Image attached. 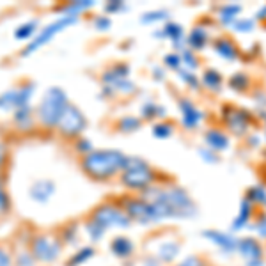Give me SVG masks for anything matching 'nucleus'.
Listing matches in <instances>:
<instances>
[{
  "instance_id": "obj_8",
  "label": "nucleus",
  "mask_w": 266,
  "mask_h": 266,
  "mask_svg": "<svg viewBox=\"0 0 266 266\" xmlns=\"http://www.w3.org/2000/svg\"><path fill=\"white\" fill-rule=\"evenodd\" d=\"M85 128V116L80 112V108L75 105H68L59 121V130L66 137H76L80 135Z\"/></svg>"
},
{
  "instance_id": "obj_10",
  "label": "nucleus",
  "mask_w": 266,
  "mask_h": 266,
  "mask_svg": "<svg viewBox=\"0 0 266 266\" xmlns=\"http://www.w3.org/2000/svg\"><path fill=\"white\" fill-rule=\"evenodd\" d=\"M34 93V85H24L22 89H11L0 96V110H18L28 107V99Z\"/></svg>"
},
{
  "instance_id": "obj_31",
  "label": "nucleus",
  "mask_w": 266,
  "mask_h": 266,
  "mask_svg": "<svg viewBox=\"0 0 266 266\" xmlns=\"http://www.w3.org/2000/svg\"><path fill=\"white\" fill-rule=\"evenodd\" d=\"M85 231H87L89 238L93 240V242H99L107 229H103L101 225H99L98 222H94V220H89L87 225H85Z\"/></svg>"
},
{
  "instance_id": "obj_6",
  "label": "nucleus",
  "mask_w": 266,
  "mask_h": 266,
  "mask_svg": "<svg viewBox=\"0 0 266 266\" xmlns=\"http://www.w3.org/2000/svg\"><path fill=\"white\" fill-rule=\"evenodd\" d=\"M62 245L61 242L53 236H38L32 242V256L34 259H38L41 263H51L55 261L57 257L61 256Z\"/></svg>"
},
{
  "instance_id": "obj_51",
  "label": "nucleus",
  "mask_w": 266,
  "mask_h": 266,
  "mask_svg": "<svg viewBox=\"0 0 266 266\" xmlns=\"http://www.w3.org/2000/svg\"><path fill=\"white\" fill-rule=\"evenodd\" d=\"M201 156H204L206 162H217V156L213 153H206L204 149H201Z\"/></svg>"
},
{
  "instance_id": "obj_16",
  "label": "nucleus",
  "mask_w": 266,
  "mask_h": 266,
  "mask_svg": "<svg viewBox=\"0 0 266 266\" xmlns=\"http://www.w3.org/2000/svg\"><path fill=\"white\" fill-rule=\"evenodd\" d=\"M53 192H55V185L48 179H43V181L34 183V187L30 188V197L38 202H47Z\"/></svg>"
},
{
  "instance_id": "obj_46",
  "label": "nucleus",
  "mask_w": 266,
  "mask_h": 266,
  "mask_svg": "<svg viewBox=\"0 0 266 266\" xmlns=\"http://www.w3.org/2000/svg\"><path fill=\"white\" fill-rule=\"evenodd\" d=\"M32 265H34V259H30L28 254H20L18 266H32Z\"/></svg>"
},
{
  "instance_id": "obj_28",
  "label": "nucleus",
  "mask_w": 266,
  "mask_h": 266,
  "mask_svg": "<svg viewBox=\"0 0 266 266\" xmlns=\"http://www.w3.org/2000/svg\"><path fill=\"white\" fill-rule=\"evenodd\" d=\"M142 126V121H140L139 117H133V116H128V117H122L121 121H119V130L121 131H137L139 128Z\"/></svg>"
},
{
  "instance_id": "obj_26",
  "label": "nucleus",
  "mask_w": 266,
  "mask_h": 266,
  "mask_svg": "<svg viewBox=\"0 0 266 266\" xmlns=\"http://www.w3.org/2000/svg\"><path fill=\"white\" fill-rule=\"evenodd\" d=\"M247 199L252 204L266 206V190L263 187H252L247 190Z\"/></svg>"
},
{
  "instance_id": "obj_49",
  "label": "nucleus",
  "mask_w": 266,
  "mask_h": 266,
  "mask_svg": "<svg viewBox=\"0 0 266 266\" xmlns=\"http://www.w3.org/2000/svg\"><path fill=\"white\" fill-rule=\"evenodd\" d=\"M105 9H107L108 13H116V11L122 9V2H110V4L105 5Z\"/></svg>"
},
{
  "instance_id": "obj_47",
  "label": "nucleus",
  "mask_w": 266,
  "mask_h": 266,
  "mask_svg": "<svg viewBox=\"0 0 266 266\" xmlns=\"http://www.w3.org/2000/svg\"><path fill=\"white\" fill-rule=\"evenodd\" d=\"M9 265H11L9 254L5 252L4 248H0V266H9Z\"/></svg>"
},
{
  "instance_id": "obj_53",
  "label": "nucleus",
  "mask_w": 266,
  "mask_h": 266,
  "mask_svg": "<svg viewBox=\"0 0 266 266\" xmlns=\"http://www.w3.org/2000/svg\"><path fill=\"white\" fill-rule=\"evenodd\" d=\"M257 18H259V20H265L266 18V5L263 7L261 11H259V13H257Z\"/></svg>"
},
{
  "instance_id": "obj_1",
  "label": "nucleus",
  "mask_w": 266,
  "mask_h": 266,
  "mask_svg": "<svg viewBox=\"0 0 266 266\" xmlns=\"http://www.w3.org/2000/svg\"><path fill=\"white\" fill-rule=\"evenodd\" d=\"M144 199L151 202L158 220L165 218H193L197 206L181 187H151L144 192Z\"/></svg>"
},
{
  "instance_id": "obj_12",
  "label": "nucleus",
  "mask_w": 266,
  "mask_h": 266,
  "mask_svg": "<svg viewBox=\"0 0 266 266\" xmlns=\"http://www.w3.org/2000/svg\"><path fill=\"white\" fill-rule=\"evenodd\" d=\"M224 122L227 130L234 135H245L248 131V117L247 114L234 107H225L224 110Z\"/></svg>"
},
{
  "instance_id": "obj_32",
  "label": "nucleus",
  "mask_w": 266,
  "mask_h": 266,
  "mask_svg": "<svg viewBox=\"0 0 266 266\" xmlns=\"http://www.w3.org/2000/svg\"><path fill=\"white\" fill-rule=\"evenodd\" d=\"M142 116L145 117V119H153V117H162L164 116V108L158 107L156 103L153 101H147L142 107Z\"/></svg>"
},
{
  "instance_id": "obj_34",
  "label": "nucleus",
  "mask_w": 266,
  "mask_h": 266,
  "mask_svg": "<svg viewBox=\"0 0 266 266\" xmlns=\"http://www.w3.org/2000/svg\"><path fill=\"white\" fill-rule=\"evenodd\" d=\"M153 135L156 139H167V137L172 135V126L167 124V122H158L153 126Z\"/></svg>"
},
{
  "instance_id": "obj_45",
  "label": "nucleus",
  "mask_w": 266,
  "mask_h": 266,
  "mask_svg": "<svg viewBox=\"0 0 266 266\" xmlns=\"http://www.w3.org/2000/svg\"><path fill=\"white\" fill-rule=\"evenodd\" d=\"M76 147H78V151H82V153H84V156H85V154L91 153V151H94V149H93V145L89 144V140H80Z\"/></svg>"
},
{
  "instance_id": "obj_52",
  "label": "nucleus",
  "mask_w": 266,
  "mask_h": 266,
  "mask_svg": "<svg viewBox=\"0 0 266 266\" xmlns=\"http://www.w3.org/2000/svg\"><path fill=\"white\" fill-rule=\"evenodd\" d=\"M4 160H5V147L4 144H0V167L4 165Z\"/></svg>"
},
{
  "instance_id": "obj_35",
  "label": "nucleus",
  "mask_w": 266,
  "mask_h": 266,
  "mask_svg": "<svg viewBox=\"0 0 266 266\" xmlns=\"http://www.w3.org/2000/svg\"><path fill=\"white\" fill-rule=\"evenodd\" d=\"M91 5H93V2H91V0H87V2H75V4L66 5L64 13H66V14H71V16H76V14H78L80 11L89 9Z\"/></svg>"
},
{
  "instance_id": "obj_36",
  "label": "nucleus",
  "mask_w": 266,
  "mask_h": 266,
  "mask_svg": "<svg viewBox=\"0 0 266 266\" xmlns=\"http://www.w3.org/2000/svg\"><path fill=\"white\" fill-rule=\"evenodd\" d=\"M177 75H179V78L185 80L187 84H190L193 89H199V80L195 78V73H192L187 68H181V70H177Z\"/></svg>"
},
{
  "instance_id": "obj_44",
  "label": "nucleus",
  "mask_w": 266,
  "mask_h": 266,
  "mask_svg": "<svg viewBox=\"0 0 266 266\" xmlns=\"http://www.w3.org/2000/svg\"><path fill=\"white\" fill-rule=\"evenodd\" d=\"M9 206V201H7V193L4 190V185H2V179H0V211H5Z\"/></svg>"
},
{
  "instance_id": "obj_24",
  "label": "nucleus",
  "mask_w": 266,
  "mask_h": 266,
  "mask_svg": "<svg viewBox=\"0 0 266 266\" xmlns=\"http://www.w3.org/2000/svg\"><path fill=\"white\" fill-rule=\"evenodd\" d=\"M202 84L208 89H213V91H218L222 87V75H220L217 70H208L202 76Z\"/></svg>"
},
{
  "instance_id": "obj_3",
  "label": "nucleus",
  "mask_w": 266,
  "mask_h": 266,
  "mask_svg": "<svg viewBox=\"0 0 266 266\" xmlns=\"http://www.w3.org/2000/svg\"><path fill=\"white\" fill-rule=\"evenodd\" d=\"M68 105H70L68 103V96H66V93L61 87L48 89L38 107L39 121L47 128L59 126V121H61V117Z\"/></svg>"
},
{
  "instance_id": "obj_40",
  "label": "nucleus",
  "mask_w": 266,
  "mask_h": 266,
  "mask_svg": "<svg viewBox=\"0 0 266 266\" xmlns=\"http://www.w3.org/2000/svg\"><path fill=\"white\" fill-rule=\"evenodd\" d=\"M165 64H167L169 68H172V70H181L183 68L181 57L176 55V53H169V55H165Z\"/></svg>"
},
{
  "instance_id": "obj_41",
  "label": "nucleus",
  "mask_w": 266,
  "mask_h": 266,
  "mask_svg": "<svg viewBox=\"0 0 266 266\" xmlns=\"http://www.w3.org/2000/svg\"><path fill=\"white\" fill-rule=\"evenodd\" d=\"M112 89H116V91H119V93L122 94H131L135 93V85L131 84L130 80H122V82H119V84H116Z\"/></svg>"
},
{
  "instance_id": "obj_25",
  "label": "nucleus",
  "mask_w": 266,
  "mask_h": 266,
  "mask_svg": "<svg viewBox=\"0 0 266 266\" xmlns=\"http://www.w3.org/2000/svg\"><path fill=\"white\" fill-rule=\"evenodd\" d=\"M14 122H16L22 130H27V128H30V124H32V119H30V110H28V107L14 110Z\"/></svg>"
},
{
  "instance_id": "obj_43",
  "label": "nucleus",
  "mask_w": 266,
  "mask_h": 266,
  "mask_svg": "<svg viewBox=\"0 0 266 266\" xmlns=\"http://www.w3.org/2000/svg\"><path fill=\"white\" fill-rule=\"evenodd\" d=\"M110 25H112V22L107 16H99V18L94 20V27L98 30H107V28H110Z\"/></svg>"
},
{
  "instance_id": "obj_50",
  "label": "nucleus",
  "mask_w": 266,
  "mask_h": 266,
  "mask_svg": "<svg viewBox=\"0 0 266 266\" xmlns=\"http://www.w3.org/2000/svg\"><path fill=\"white\" fill-rule=\"evenodd\" d=\"M162 261H160L158 257H145L144 259V266H160Z\"/></svg>"
},
{
  "instance_id": "obj_22",
  "label": "nucleus",
  "mask_w": 266,
  "mask_h": 266,
  "mask_svg": "<svg viewBox=\"0 0 266 266\" xmlns=\"http://www.w3.org/2000/svg\"><path fill=\"white\" fill-rule=\"evenodd\" d=\"M208 43V32H206L202 27H195L192 30L190 38H188V45L190 48H195V50H201V48L206 47Z\"/></svg>"
},
{
  "instance_id": "obj_13",
  "label": "nucleus",
  "mask_w": 266,
  "mask_h": 266,
  "mask_svg": "<svg viewBox=\"0 0 266 266\" xmlns=\"http://www.w3.org/2000/svg\"><path fill=\"white\" fill-rule=\"evenodd\" d=\"M202 236H204L206 240H210L213 245H217V247L220 248V250H224V252H236L238 250V243L240 240L234 238L233 234H227V233H222V231H204L202 233Z\"/></svg>"
},
{
  "instance_id": "obj_15",
  "label": "nucleus",
  "mask_w": 266,
  "mask_h": 266,
  "mask_svg": "<svg viewBox=\"0 0 266 266\" xmlns=\"http://www.w3.org/2000/svg\"><path fill=\"white\" fill-rule=\"evenodd\" d=\"M128 66L126 64H116L112 66L108 71H105L101 76L103 84L107 85V87H114L116 84L122 82V80H128Z\"/></svg>"
},
{
  "instance_id": "obj_5",
  "label": "nucleus",
  "mask_w": 266,
  "mask_h": 266,
  "mask_svg": "<svg viewBox=\"0 0 266 266\" xmlns=\"http://www.w3.org/2000/svg\"><path fill=\"white\" fill-rule=\"evenodd\" d=\"M93 220L98 222L103 229L110 227H128L131 224V218L126 215V211L117 208L114 204H101L93 213Z\"/></svg>"
},
{
  "instance_id": "obj_30",
  "label": "nucleus",
  "mask_w": 266,
  "mask_h": 266,
  "mask_svg": "<svg viewBox=\"0 0 266 266\" xmlns=\"http://www.w3.org/2000/svg\"><path fill=\"white\" fill-rule=\"evenodd\" d=\"M94 256V250L91 247H84L82 250H78V252L75 254V256L71 257L70 261H68V266H78L80 263H85L89 261L91 257Z\"/></svg>"
},
{
  "instance_id": "obj_7",
  "label": "nucleus",
  "mask_w": 266,
  "mask_h": 266,
  "mask_svg": "<svg viewBox=\"0 0 266 266\" xmlns=\"http://www.w3.org/2000/svg\"><path fill=\"white\" fill-rule=\"evenodd\" d=\"M78 20V16H71V14H66V16H61L59 20H55L53 24H50L48 27H45L43 30H39V34L36 36V38L30 41V45H28L27 48H25L24 55L25 53H32L34 50H38L39 47H43L47 41H50L55 34H59L62 30V28L70 27V25H73Z\"/></svg>"
},
{
  "instance_id": "obj_42",
  "label": "nucleus",
  "mask_w": 266,
  "mask_h": 266,
  "mask_svg": "<svg viewBox=\"0 0 266 266\" xmlns=\"http://www.w3.org/2000/svg\"><path fill=\"white\" fill-rule=\"evenodd\" d=\"M176 266H204V261L199 256H190L187 259H183L181 263H177Z\"/></svg>"
},
{
  "instance_id": "obj_29",
  "label": "nucleus",
  "mask_w": 266,
  "mask_h": 266,
  "mask_svg": "<svg viewBox=\"0 0 266 266\" xmlns=\"http://www.w3.org/2000/svg\"><path fill=\"white\" fill-rule=\"evenodd\" d=\"M36 27H38V22H36V20H34V22H27V24L20 25V27L16 28V32H14V38L16 39L30 38V36L36 32Z\"/></svg>"
},
{
  "instance_id": "obj_11",
  "label": "nucleus",
  "mask_w": 266,
  "mask_h": 266,
  "mask_svg": "<svg viewBox=\"0 0 266 266\" xmlns=\"http://www.w3.org/2000/svg\"><path fill=\"white\" fill-rule=\"evenodd\" d=\"M240 256L245 259L247 266H263L265 259H263V247L259 245V242L254 238H242L238 243Z\"/></svg>"
},
{
  "instance_id": "obj_18",
  "label": "nucleus",
  "mask_w": 266,
  "mask_h": 266,
  "mask_svg": "<svg viewBox=\"0 0 266 266\" xmlns=\"http://www.w3.org/2000/svg\"><path fill=\"white\" fill-rule=\"evenodd\" d=\"M110 250L114 252V256L124 259V257H128L133 252V243H131V240L124 238V236H117V238H114V242L110 243Z\"/></svg>"
},
{
  "instance_id": "obj_33",
  "label": "nucleus",
  "mask_w": 266,
  "mask_h": 266,
  "mask_svg": "<svg viewBox=\"0 0 266 266\" xmlns=\"http://www.w3.org/2000/svg\"><path fill=\"white\" fill-rule=\"evenodd\" d=\"M229 85H231L234 91H245V89L248 87V76L245 75V73H236V75L231 76Z\"/></svg>"
},
{
  "instance_id": "obj_4",
  "label": "nucleus",
  "mask_w": 266,
  "mask_h": 266,
  "mask_svg": "<svg viewBox=\"0 0 266 266\" xmlns=\"http://www.w3.org/2000/svg\"><path fill=\"white\" fill-rule=\"evenodd\" d=\"M154 179V172L151 165L137 156H126L124 167H122L121 181L124 187L131 190H147Z\"/></svg>"
},
{
  "instance_id": "obj_17",
  "label": "nucleus",
  "mask_w": 266,
  "mask_h": 266,
  "mask_svg": "<svg viewBox=\"0 0 266 266\" xmlns=\"http://www.w3.org/2000/svg\"><path fill=\"white\" fill-rule=\"evenodd\" d=\"M204 140H206V145L213 151H224L229 147V139L225 135L224 131L220 130H210L206 131L204 135Z\"/></svg>"
},
{
  "instance_id": "obj_19",
  "label": "nucleus",
  "mask_w": 266,
  "mask_h": 266,
  "mask_svg": "<svg viewBox=\"0 0 266 266\" xmlns=\"http://www.w3.org/2000/svg\"><path fill=\"white\" fill-rule=\"evenodd\" d=\"M179 250H181V247H179V243H177V242H165V243H162V245H160L158 256H156V257H158L162 263H170L177 257Z\"/></svg>"
},
{
  "instance_id": "obj_23",
  "label": "nucleus",
  "mask_w": 266,
  "mask_h": 266,
  "mask_svg": "<svg viewBox=\"0 0 266 266\" xmlns=\"http://www.w3.org/2000/svg\"><path fill=\"white\" fill-rule=\"evenodd\" d=\"M242 13V7L240 5H224L220 9V20L224 22L225 25H233L236 20H238V14Z\"/></svg>"
},
{
  "instance_id": "obj_38",
  "label": "nucleus",
  "mask_w": 266,
  "mask_h": 266,
  "mask_svg": "<svg viewBox=\"0 0 266 266\" xmlns=\"http://www.w3.org/2000/svg\"><path fill=\"white\" fill-rule=\"evenodd\" d=\"M233 25H234L236 28H238L240 32H250V30H252L254 25H256V24H254V20H250V18H248V20L238 18Z\"/></svg>"
},
{
  "instance_id": "obj_48",
  "label": "nucleus",
  "mask_w": 266,
  "mask_h": 266,
  "mask_svg": "<svg viewBox=\"0 0 266 266\" xmlns=\"http://www.w3.org/2000/svg\"><path fill=\"white\" fill-rule=\"evenodd\" d=\"M256 229H257V233H259L261 236H265V238H266V217H263V218L259 220V222H257Z\"/></svg>"
},
{
  "instance_id": "obj_39",
  "label": "nucleus",
  "mask_w": 266,
  "mask_h": 266,
  "mask_svg": "<svg viewBox=\"0 0 266 266\" xmlns=\"http://www.w3.org/2000/svg\"><path fill=\"white\" fill-rule=\"evenodd\" d=\"M167 11H154V13H145L142 16V24H149V22H158V20H165Z\"/></svg>"
},
{
  "instance_id": "obj_21",
  "label": "nucleus",
  "mask_w": 266,
  "mask_h": 266,
  "mask_svg": "<svg viewBox=\"0 0 266 266\" xmlns=\"http://www.w3.org/2000/svg\"><path fill=\"white\" fill-rule=\"evenodd\" d=\"M215 50L218 51V55H222L227 61H236V57H238V48L234 47V43L229 41V39H218L215 45Z\"/></svg>"
},
{
  "instance_id": "obj_14",
  "label": "nucleus",
  "mask_w": 266,
  "mask_h": 266,
  "mask_svg": "<svg viewBox=\"0 0 266 266\" xmlns=\"http://www.w3.org/2000/svg\"><path fill=\"white\" fill-rule=\"evenodd\" d=\"M177 107L181 110L183 126L188 128V130H193V128L199 126V122H201V119H202V112L190 101V99L181 98L177 101Z\"/></svg>"
},
{
  "instance_id": "obj_20",
  "label": "nucleus",
  "mask_w": 266,
  "mask_h": 266,
  "mask_svg": "<svg viewBox=\"0 0 266 266\" xmlns=\"http://www.w3.org/2000/svg\"><path fill=\"white\" fill-rule=\"evenodd\" d=\"M252 208L254 204L250 201H248L247 197L242 201V206H240V213L238 217H236V220L233 222V229L234 231H238V229L245 227V225L248 224V220H250V215H252Z\"/></svg>"
},
{
  "instance_id": "obj_9",
  "label": "nucleus",
  "mask_w": 266,
  "mask_h": 266,
  "mask_svg": "<svg viewBox=\"0 0 266 266\" xmlns=\"http://www.w3.org/2000/svg\"><path fill=\"white\" fill-rule=\"evenodd\" d=\"M124 211L131 220H135L139 224H153L158 222L156 211L153 204L147 202L145 199H126L124 202Z\"/></svg>"
},
{
  "instance_id": "obj_27",
  "label": "nucleus",
  "mask_w": 266,
  "mask_h": 266,
  "mask_svg": "<svg viewBox=\"0 0 266 266\" xmlns=\"http://www.w3.org/2000/svg\"><path fill=\"white\" fill-rule=\"evenodd\" d=\"M164 36L169 39H172L176 43V47H179V41L183 39V27L177 24H167L164 28Z\"/></svg>"
},
{
  "instance_id": "obj_2",
  "label": "nucleus",
  "mask_w": 266,
  "mask_h": 266,
  "mask_svg": "<svg viewBox=\"0 0 266 266\" xmlns=\"http://www.w3.org/2000/svg\"><path fill=\"white\" fill-rule=\"evenodd\" d=\"M126 156L116 149H96L82 158L84 170L94 179H107L122 170Z\"/></svg>"
},
{
  "instance_id": "obj_37",
  "label": "nucleus",
  "mask_w": 266,
  "mask_h": 266,
  "mask_svg": "<svg viewBox=\"0 0 266 266\" xmlns=\"http://www.w3.org/2000/svg\"><path fill=\"white\" fill-rule=\"evenodd\" d=\"M179 57H181L183 66H187L188 70H195L197 66H199V62H197L195 55H193V53H192L190 50H183L181 53H179Z\"/></svg>"
}]
</instances>
